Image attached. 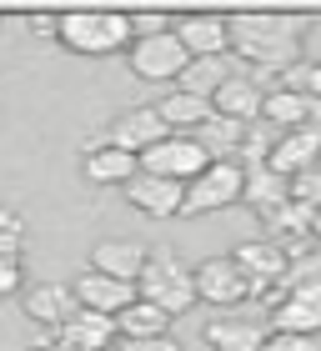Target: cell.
I'll list each match as a JSON object with an SVG mask.
<instances>
[{"label":"cell","mask_w":321,"mask_h":351,"mask_svg":"<svg viewBox=\"0 0 321 351\" xmlns=\"http://www.w3.org/2000/svg\"><path fill=\"white\" fill-rule=\"evenodd\" d=\"M21 311H25L36 326L60 331V326L80 311V301H75V286H66V281H40V286H30V291L21 296Z\"/></svg>","instance_id":"cell-12"},{"label":"cell","mask_w":321,"mask_h":351,"mask_svg":"<svg viewBox=\"0 0 321 351\" xmlns=\"http://www.w3.org/2000/svg\"><path fill=\"white\" fill-rule=\"evenodd\" d=\"M30 36L36 40H60V15H51V10H40V15H30Z\"/></svg>","instance_id":"cell-30"},{"label":"cell","mask_w":321,"mask_h":351,"mask_svg":"<svg viewBox=\"0 0 321 351\" xmlns=\"http://www.w3.org/2000/svg\"><path fill=\"white\" fill-rule=\"evenodd\" d=\"M71 286H75V301H80L86 311H106V316H121V311L136 301V281L106 276V271H80Z\"/></svg>","instance_id":"cell-14"},{"label":"cell","mask_w":321,"mask_h":351,"mask_svg":"<svg viewBox=\"0 0 321 351\" xmlns=\"http://www.w3.org/2000/svg\"><path fill=\"white\" fill-rule=\"evenodd\" d=\"M0 256L21 261V256H25V236H10V231H0Z\"/></svg>","instance_id":"cell-32"},{"label":"cell","mask_w":321,"mask_h":351,"mask_svg":"<svg viewBox=\"0 0 321 351\" xmlns=\"http://www.w3.org/2000/svg\"><path fill=\"white\" fill-rule=\"evenodd\" d=\"M307 45V21L301 15H266L246 10L231 15V56L256 71H292Z\"/></svg>","instance_id":"cell-1"},{"label":"cell","mask_w":321,"mask_h":351,"mask_svg":"<svg viewBox=\"0 0 321 351\" xmlns=\"http://www.w3.org/2000/svg\"><path fill=\"white\" fill-rule=\"evenodd\" d=\"M131 30H136V40H151V36H166V30H171V21H166V15L141 10V15H131Z\"/></svg>","instance_id":"cell-28"},{"label":"cell","mask_w":321,"mask_h":351,"mask_svg":"<svg viewBox=\"0 0 321 351\" xmlns=\"http://www.w3.org/2000/svg\"><path fill=\"white\" fill-rule=\"evenodd\" d=\"M176 40L186 45V56H231V15H216V10H196V15H181L171 25Z\"/></svg>","instance_id":"cell-10"},{"label":"cell","mask_w":321,"mask_h":351,"mask_svg":"<svg viewBox=\"0 0 321 351\" xmlns=\"http://www.w3.org/2000/svg\"><path fill=\"white\" fill-rule=\"evenodd\" d=\"M261 121L276 125V131H301L307 121V95H292V90H266V106H261Z\"/></svg>","instance_id":"cell-25"},{"label":"cell","mask_w":321,"mask_h":351,"mask_svg":"<svg viewBox=\"0 0 321 351\" xmlns=\"http://www.w3.org/2000/svg\"><path fill=\"white\" fill-rule=\"evenodd\" d=\"M136 296L151 301V306L181 316L196 306V276H191V266H181L176 251H151L146 256V271L136 276Z\"/></svg>","instance_id":"cell-3"},{"label":"cell","mask_w":321,"mask_h":351,"mask_svg":"<svg viewBox=\"0 0 321 351\" xmlns=\"http://www.w3.org/2000/svg\"><path fill=\"white\" fill-rule=\"evenodd\" d=\"M171 322H176V316L171 311H160V306H151V301H131V306H126L121 316H116V331H121V337H171Z\"/></svg>","instance_id":"cell-22"},{"label":"cell","mask_w":321,"mask_h":351,"mask_svg":"<svg viewBox=\"0 0 321 351\" xmlns=\"http://www.w3.org/2000/svg\"><path fill=\"white\" fill-rule=\"evenodd\" d=\"M236 75V56H196L191 66L181 71V81H176V90L186 95H201V101H211V95L221 90Z\"/></svg>","instance_id":"cell-18"},{"label":"cell","mask_w":321,"mask_h":351,"mask_svg":"<svg viewBox=\"0 0 321 351\" xmlns=\"http://www.w3.org/2000/svg\"><path fill=\"white\" fill-rule=\"evenodd\" d=\"M191 276H196V301H206V306H241V301H251V281L236 266V256H206L201 266H191Z\"/></svg>","instance_id":"cell-6"},{"label":"cell","mask_w":321,"mask_h":351,"mask_svg":"<svg viewBox=\"0 0 321 351\" xmlns=\"http://www.w3.org/2000/svg\"><path fill=\"white\" fill-rule=\"evenodd\" d=\"M30 351H75V346H66V341H60V337H56V331H51V337H45V341H36V346H30Z\"/></svg>","instance_id":"cell-34"},{"label":"cell","mask_w":321,"mask_h":351,"mask_svg":"<svg viewBox=\"0 0 321 351\" xmlns=\"http://www.w3.org/2000/svg\"><path fill=\"white\" fill-rule=\"evenodd\" d=\"M156 110H160V121H166V131H201V121L211 116V101L186 95V90H171Z\"/></svg>","instance_id":"cell-24"},{"label":"cell","mask_w":321,"mask_h":351,"mask_svg":"<svg viewBox=\"0 0 321 351\" xmlns=\"http://www.w3.org/2000/svg\"><path fill=\"white\" fill-rule=\"evenodd\" d=\"M116 351H181V341H176V337H121V346Z\"/></svg>","instance_id":"cell-29"},{"label":"cell","mask_w":321,"mask_h":351,"mask_svg":"<svg viewBox=\"0 0 321 351\" xmlns=\"http://www.w3.org/2000/svg\"><path fill=\"white\" fill-rule=\"evenodd\" d=\"M311 241L321 246V206H316V211H311Z\"/></svg>","instance_id":"cell-35"},{"label":"cell","mask_w":321,"mask_h":351,"mask_svg":"<svg viewBox=\"0 0 321 351\" xmlns=\"http://www.w3.org/2000/svg\"><path fill=\"white\" fill-rule=\"evenodd\" d=\"M60 45L71 56H116L126 45H136L131 15L116 10H66L60 15Z\"/></svg>","instance_id":"cell-2"},{"label":"cell","mask_w":321,"mask_h":351,"mask_svg":"<svg viewBox=\"0 0 321 351\" xmlns=\"http://www.w3.org/2000/svg\"><path fill=\"white\" fill-rule=\"evenodd\" d=\"M0 231H10V236L25 231V221H21V211H15V206H0Z\"/></svg>","instance_id":"cell-33"},{"label":"cell","mask_w":321,"mask_h":351,"mask_svg":"<svg viewBox=\"0 0 321 351\" xmlns=\"http://www.w3.org/2000/svg\"><path fill=\"white\" fill-rule=\"evenodd\" d=\"M146 246L136 241H101L91 251V271H106V276H121V281H136L141 271H146Z\"/></svg>","instance_id":"cell-20"},{"label":"cell","mask_w":321,"mask_h":351,"mask_svg":"<svg viewBox=\"0 0 321 351\" xmlns=\"http://www.w3.org/2000/svg\"><path fill=\"white\" fill-rule=\"evenodd\" d=\"M21 261H10V256H0V296H10V291H21Z\"/></svg>","instance_id":"cell-31"},{"label":"cell","mask_w":321,"mask_h":351,"mask_svg":"<svg viewBox=\"0 0 321 351\" xmlns=\"http://www.w3.org/2000/svg\"><path fill=\"white\" fill-rule=\"evenodd\" d=\"M241 171H246L241 201H251L256 211H266V206H281L286 196H292V181H286V176H276L271 166H241Z\"/></svg>","instance_id":"cell-23"},{"label":"cell","mask_w":321,"mask_h":351,"mask_svg":"<svg viewBox=\"0 0 321 351\" xmlns=\"http://www.w3.org/2000/svg\"><path fill=\"white\" fill-rule=\"evenodd\" d=\"M292 201H301V206H321V161L311 166V171H301V176H292Z\"/></svg>","instance_id":"cell-26"},{"label":"cell","mask_w":321,"mask_h":351,"mask_svg":"<svg viewBox=\"0 0 321 351\" xmlns=\"http://www.w3.org/2000/svg\"><path fill=\"white\" fill-rule=\"evenodd\" d=\"M211 166V156L201 151V141L196 136H166L160 146H151L146 156H141V171H151V176H166V181H196V176Z\"/></svg>","instance_id":"cell-7"},{"label":"cell","mask_w":321,"mask_h":351,"mask_svg":"<svg viewBox=\"0 0 321 351\" xmlns=\"http://www.w3.org/2000/svg\"><path fill=\"white\" fill-rule=\"evenodd\" d=\"M261 106H266V90L256 86V75H231L226 86H221L211 95V110L216 116H226V121H241V125H251V121H261Z\"/></svg>","instance_id":"cell-15"},{"label":"cell","mask_w":321,"mask_h":351,"mask_svg":"<svg viewBox=\"0 0 321 351\" xmlns=\"http://www.w3.org/2000/svg\"><path fill=\"white\" fill-rule=\"evenodd\" d=\"M56 337L66 341V346H75V351H110V346H116V316L80 306L71 322L56 331Z\"/></svg>","instance_id":"cell-16"},{"label":"cell","mask_w":321,"mask_h":351,"mask_svg":"<svg viewBox=\"0 0 321 351\" xmlns=\"http://www.w3.org/2000/svg\"><path fill=\"white\" fill-rule=\"evenodd\" d=\"M80 171H86V181H95V186H126L141 171V156L121 151V146H101V151L80 156Z\"/></svg>","instance_id":"cell-19"},{"label":"cell","mask_w":321,"mask_h":351,"mask_svg":"<svg viewBox=\"0 0 321 351\" xmlns=\"http://www.w3.org/2000/svg\"><path fill=\"white\" fill-rule=\"evenodd\" d=\"M321 161V136H311V131H281V141H276V151L266 156V166L276 171V176H301V171H311Z\"/></svg>","instance_id":"cell-17"},{"label":"cell","mask_w":321,"mask_h":351,"mask_svg":"<svg viewBox=\"0 0 321 351\" xmlns=\"http://www.w3.org/2000/svg\"><path fill=\"white\" fill-rule=\"evenodd\" d=\"M106 136H110V146H121V151H131V156H146L171 131H166V121H160L156 106H126L121 116L106 125Z\"/></svg>","instance_id":"cell-9"},{"label":"cell","mask_w":321,"mask_h":351,"mask_svg":"<svg viewBox=\"0 0 321 351\" xmlns=\"http://www.w3.org/2000/svg\"><path fill=\"white\" fill-rule=\"evenodd\" d=\"M266 337H271V326H266L261 306H246V301H241V311L226 306L221 316L206 322V346L211 351H261Z\"/></svg>","instance_id":"cell-5"},{"label":"cell","mask_w":321,"mask_h":351,"mask_svg":"<svg viewBox=\"0 0 321 351\" xmlns=\"http://www.w3.org/2000/svg\"><path fill=\"white\" fill-rule=\"evenodd\" d=\"M186 66H191V56H186V45L176 40V30L131 45V71L141 75V81H151V86H160V81H181Z\"/></svg>","instance_id":"cell-8"},{"label":"cell","mask_w":321,"mask_h":351,"mask_svg":"<svg viewBox=\"0 0 321 351\" xmlns=\"http://www.w3.org/2000/svg\"><path fill=\"white\" fill-rule=\"evenodd\" d=\"M241 136H246V125H241V121H226V116H216V110L201 121V131H196L201 151L211 156V161H236V156H241Z\"/></svg>","instance_id":"cell-21"},{"label":"cell","mask_w":321,"mask_h":351,"mask_svg":"<svg viewBox=\"0 0 321 351\" xmlns=\"http://www.w3.org/2000/svg\"><path fill=\"white\" fill-rule=\"evenodd\" d=\"M241 186H246V171L241 161H211L196 181H186V201H181V216H211V211H226V206L241 201Z\"/></svg>","instance_id":"cell-4"},{"label":"cell","mask_w":321,"mask_h":351,"mask_svg":"<svg viewBox=\"0 0 321 351\" xmlns=\"http://www.w3.org/2000/svg\"><path fill=\"white\" fill-rule=\"evenodd\" d=\"M121 196L146 216H181V201H186V186L181 181H166V176H151V171H136L131 181L121 186Z\"/></svg>","instance_id":"cell-13"},{"label":"cell","mask_w":321,"mask_h":351,"mask_svg":"<svg viewBox=\"0 0 321 351\" xmlns=\"http://www.w3.org/2000/svg\"><path fill=\"white\" fill-rule=\"evenodd\" d=\"M261 351H321V337H307V331H271Z\"/></svg>","instance_id":"cell-27"},{"label":"cell","mask_w":321,"mask_h":351,"mask_svg":"<svg viewBox=\"0 0 321 351\" xmlns=\"http://www.w3.org/2000/svg\"><path fill=\"white\" fill-rule=\"evenodd\" d=\"M271 331H307L321 337V286L316 281H292L286 296L271 306Z\"/></svg>","instance_id":"cell-11"}]
</instances>
